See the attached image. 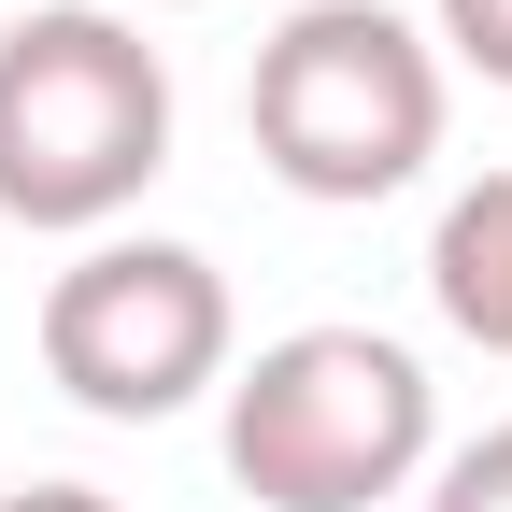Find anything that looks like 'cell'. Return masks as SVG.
<instances>
[{
  "instance_id": "cell-8",
  "label": "cell",
  "mask_w": 512,
  "mask_h": 512,
  "mask_svg": "<svg viewBox=\"0 0 512 512\" xmlns=\"http://www.w3.org/2000/svg\"><path fill=\"white\" fill-rule=\"evenodd\" d=\"M0 512H128V498H100V484H15Z\"/></svg>"
},
{
  "instance_id": "cell-6",
  "label": "cell",
  "mask_w": 512,
  "mask_h": 512,
  "mask_svg": "<svg viewBox=\"0 0 512 512\" xmlns=\"http://www.w3.org/2000/svg\"><path fill=\"white\" fill-rule=\"evenodd\" d=\"M427 43L456 57V72L512 86V0H427Z\"/></svg>"
},
{
  "instance_id": "cell-2",
  "label": "cell",
  "mask_w": 512,
  "mask_h": 512,
  "mask_svg": "<svg viewBox=\"0 0 512 512\" xmlns=\"http://www.w3.org/2000/svg\"><path fill=\"white\" fill-rule=\"evenodd\" d=\"M441 470V384L384 328H285L228 370V484L256 512H370Z\"/></svg>"
},
{
  "instance_id": "cell-1",
  "label": "cell",
  "mask_w": 512,
  "mask_h": 512,
  "mask_svg": "<svg viewBox=\"0 0 512 512\" xmlns=\"http://www.w3.org/2000/svg\"><path fill=\"white\" fill-rule=\"evenodd\" d=\"M171 171V57L114 0H43L0 29V214L57 242H114V214Z\"/></svg>"
},
{
  "instance_id": "cell-3",
  "label": "cell",
  "mask_w": 512,
  "mask_h": 512,
  "mask_svg": "<svg viewBox=\"0 0 512 512\" xmlns=\"http://www.w3.org/2000/svg\"><path fill=\"white\" fill-rule=\"evenodd\" d=\"M441 43L399 15V0H299V15L256 43V86H242V128L271 157L285 200H328V214H370L441 157Z\"/></svg>"
},
{
  "instance_id": "cell-4",
  "label": "cell",
  "mask_w": 512,
  "mask_h": 512,
  "mask_svg": "<svg viewBox=\"0 0 512 512\" xmlns=\"http://www.w3.org/2000/svg\"><path fill=\"white\" fill-rule=\"evenodd\" d=\"M228 370H242V313H228V271L200 242L114 228L43 285V384L100 427H157L185 399H214Z\"/></svg>"
},
{
  "instance_id": "cell-5",
  "label": "cell",
  "mask_w": 512,
  "mask_h": 512,
  "mask_svg": "<svg viewBox=\"0 0 512 512\" xmlns=\"http://www.w3.org/2000/svg\"><path fill=\"white\" fill-rule=\"evenodd\" d=\"M427 299H441L456 342L512 356V171H484V185L441 200V228H427Z\"/></svg>"
},
{
  "instance_id": "cell-7",
  "label": "cell",
  "mask_w": 512,
  "mask_h": 512,
  "mask_svg": "<svg viewBox=\"0 0 512 512\" xmlns=\"http://www.w3.org/2000/svg\"><path fill=\"white\" fill-rule=\"evenodd\" d=\"M427 512H512V427H484V441H456V456L427 470Z\"/></svg>"
}]
</instances>
